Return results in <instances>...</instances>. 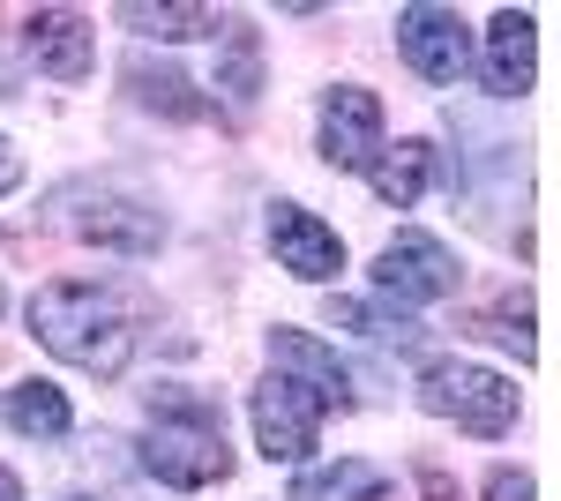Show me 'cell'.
Segmentation results:
<instances>
[{
  "mask_svg": "<svg viewBox=\"0 0 561 501\" xmlns=\"http://www.w3.org/2000/svg\"><path fill=\"white\" fill-rule=\"evenodd\" d=\"M31 330H38V344L53 360H68V367H83V375H105V382L135 360L128 307L113 293H98V285H83V277L45 285V293L31 299Z\"/></svg>",
  "mask_w": 561,
  "mask_h": 501,
  "instance_id": "cell-1",
  "label": "cell"
},
{
  "mask_svg": "<svg viewBox=\"0 0 561 501\" xmlns=\"http://www.w3.org/2000/svg\"><path fill=\"white\" fill-rule=\"evenodd\" d=\"M142 471L165 479V487H180V494H195V487L225 479V471H232V449H225V405H210V397H195V389L165 382V389L150 397Z\"/></svg>",
  "mask_w": 561,
  "mask_h": 501,
  "instance_id": "cell-2",
  "label": "cell"
},
{
  "mask_svg": "<svg viewBox=\"0 0 561 501\" xmlns=\"http://www.w3.org/2000/svg\"><path fill=\"white\" fill-rule=\"evenodd\" d=\"M420 405L434 419H457L465 434H510V419H517V389L494 375V367H472V360H434L427 375H420Z\"/></svg>",
  "mask_w": 561,
  "mask_h": 501,
  "instance_id": "cell-3",
  "label": "cell"
},
{
  "mask_svg": "<svg viewBox=\"0 0 561 501\" xmlns=\"http://www.w3.org/2000/svg\"><path fill=\"white\" fill-rule=\"evenodd\" d=\"M322 412H330V405L293 375H270L255 397H248V419H255V442H262L270 464H300L307 449H314V434H322Z\"/></svg>",
  "mask_w": 561,
  "mask_h": 501,
  "instance_id": "cell-4",
  "label": "cell"
},
{
  "mask_svg": "<svg viewBox=\"0 0 561 501\" xmlns=\"http://www.w3.org/2000/svg\"><path fill=\"white\" fill-rule=\"evenodd\" d=\"M457 254L442 248L434 232H397L382 248V262H375V293L397 299V307H427V299H449L457 293Z\"/></svg>",
  "mask_w": 561,
  "mask_h": 501,
  "instance_id": "cell-5",
  "label": "cell"
},
{
  "mask_svg": "<svg viewBox=\"0 0 561 501\" xmlns=\"http://www.w3.org/2000/svg\"><path fill=\"white\" fill-rule=\"evenodd\" d=\"M397 53L427 76V83H457L472 68V38H465V15L457 8H397Z\"/></svg>",
  "mask_w": 561,
  "mask_h": 501,
  "instance_id": "cell-6",
  "label": "cell"
},
{
  "mask_svg": "<svg viewBox=\"0 0 561 501\" xmlns=\"http://www.w3.org/2000/svg\"><path fill=\"white\" fill-rule=\"evenodd\" d=\"M322 158L345 172H367L382 158V98L359 83H337L322 98Z\"/></svg>",
  "mask_w": 561,
  "mask_h": 501,
  "instance_id": "cell-7",
  "label": "cell"
},
{
  "mask_svg": "<svg viewBox=\"0 0 561 501\" xmlns=\"http://www.w3.org/2000/svg\"><path fill=\"white\" fill-rule=\"evenodd\" d=\"M60 225L83 232V240H98V248H128V254H150L165 240L158 209L128 203V195H60Z\"/></svg>",
  "mask_w": 561,
  "mask_h": 501,
  "instance_id": "cell-8",
  "label": "cell"
},
{
  "mask_svg": "<svg viewBox=\"0 0 561 501\" xmlns=\"http://www.w3.org/2000/svg\"><path fill=\"white\" fill-rule=\"evenodd\" d=\"M270 248H277V270H293V277H307V285H330V277L345 270V240L300 203L270 209Z\"/></svg>",
  "mask_w": 561,
  "mask_h": 501,
  "instance_id": "cell-9",
  "label": "cell"
},
{
  "mask_svg": "<svg viewBox=\"0 0 561 501\" xmlns=\"http://www.w3.org/2000/svg\"><path fill=\"white\" fill-rule=\"evenodd\" d=\"M23 45H31V60H38L53 83H83L90 76V23L76 8H38L23 23Z\"/></svg>",
  "mask_w": 561,
  "mask_h": 501,
  "instance_id": "cell-10",
  "label": "cell"
},
{
  "mask_svg": "<svg viewBox=\"0 0 561 501\" xmlns=\"http://www.w3.org/2000/svg\"><path fill=\"white\" fill-rule=\"evenodd\" d=\"M270 367L277 375H293L307 382L322 405H352V367L322 344V337H307V330H270Z\"/></svg>",
  "mask_w": 561,
  "mask_h": 501,
  "instance_id": "cell-11",
  "label": "cell"
},
{
  "mask_svg": "<svg viewBox=\"0 0 561 501\" xmlns=\"http://www.w3.org/2000/svg\"><path fill=\"white\" fill-rule=\"evenodd\" d=\"M531 15H517V8H502L494 23H486V90L494 98H524L531 90Z\"/></svg>",
  "mask_w": 561,
  "mask_h": 501,
  "instance_id": "cell-12",
  "label": "cell"
},
{
  "mask_svg": "<svg viewBox=\"0 0 561 501\" xmlns=\"http://www.w3.org/2000/svg\"><path fill=\"white\" fill-rule=\"evenodd\" d=\"M427 172H434V150H427V143H397V150L382 143V158L367 166V187H375L389 209H412L420 195H427Z\"/></svg>",
  "mask_w": 561,
  "mask_h": 501,
  "instance_id": "cell-13",
  "label": "cell"
},
{
  "mask_svg": "<svg viewBox=\"0 0 561 501\" xmlns=\"http://www.w3.org/2000/svg\"><path fill=\"white\" fill-rule=\"evenodd\" d=\"M293 501H389V479L375 471V464H322V471H300L293 479Z\"/></svg>",
  "mask_w": 561,
  "mask_h": 501,
  "instance_id": "cell-14",
  "label": "cell"
},
{
  "mask_svg": "<svg viewBox=\"0 0 561 501\" xmlns=\"http://www.w3.org/2000/svg\"><path fill=\"white\" fill-rule=\"evenodd\" d=\"M0 419H8L15 434H38V442H60V434H68V397H60L53 382H15V389L0 397Z\"/></svg>",
  "mask_w": 561,
  "mask_h": 501,
  "instance_id": "cell-15",
  "label": "cell"
},
{
  "mask_svg": "<svg viewBox=\"0 0 561 501\" xmlns=\"http://www.w3.org/2000/svg\"><path fill=\"white\" fill-rule=\"evenodd\" d=\"M128 90L150 105V113H165V121H203V98L195 83L180 76V68H150V60H128Z\"/></svg>",
  "mask_w": 561,
  "mask_h": 501,
  "instance_id": "cell-16",
  "label": "cell"
},
{
  "mask_svg": "<svg viewBox=\"0 0 561 501\" xmlns=\"http://www.w3.org/2000/svg\"><path fill=\"white\" fill-rule=\"evenodd\" d=\"M217 90L232 98V105H255L262 90V38L248 23H225V68H217Z\"/></svg>",
  "mask_w": 561,
  "mask_h": 501,
  "instance_id": "cell-17",
  "label": "cell"
},
{
  "mask_svg": "<svg viewBox=\"0 0 561 501\" xmlns=\"http://www.w3.org/2000/svg\"><path fill=\"white\" fill-rule=\"evenodd\" d=\"M121 23L142 31V38H165V45L217 38V31H225V23H217V8H121Z\"/></svg>",
  "mask_w": 561,
  "mask_h": 501,
  "instance_id": "cell-18",
  "label": "cell"
},
{
  "mask_svg": "<svg viewBox=\"0 0 561 501\" xmlns=\"http://www.w3.org/2000/svg\"><path fill=\"white\" fill-rule=\"evenodd\" d=\"M479 330L502 337V344H517V360H531V315H524V299H517V307H494V315H486Z\"/></svg>",
  "mask_w": 561,
  "mask_h": 501,
  "instance_id": "cell-19",
  "label": "cell"
},
{
  "mask_svg": "<svg viewBox=\"0 0 561 501\" xmlns=\"http://www.w3.org/2000/svg\"><path fill=\"white\" fill-rule=\"evenodd\" d=\"M486 501H531V479H524L517 464H494L486 471Z\"/></svg>",
  "mask_w": 561,
  "mask_h": 501,
  "instance_id": "cell-20",
  "label": "cell"
},
{
  "mask_svg": "<svg viewBox=\"0 0 561 501\" xmlns=\"http://www.w3.org/2000/svg\"><path fill=\"white\" fill-rule=\"evenodd\" d=\"M420 494H427V501H465V494H457V479H449V471H434V464L420 471Z\"/></svg>",
  "mask_w": 561,
  "mask_h": 501,
  "instance_id": "cell-21",
  "label": "cell"
},
{
  "mask_svg": "<svg viewBox=\"0 0 561 501\" xmlns=\"http://www.w3.org/2000/svg\"><path fill=\"white\" fill-rule=\"evenodd\" d=\"M23 187V158H15V143L0 135V195H15Z\"/></svg>",
  "mask_w": 561,
  "mask_h": 501,
  "instance_id": "cell-22",
  "label": "cell"
},
{
  "mask_svg": "<svg viewBox=\"0 0 561 501\" xmlns=\"http://www.w3.org/2000/svg\"><path fill=\"white\" fill-rule=\"evenodd\" d=\"M0 501H23V487H15V471L0 464Z\"/></svg>",
  "mask_w": 561,
  "mask_h": 501,
  "instance_id": "cell-23",
  "label": "cell"
},
{
  "mask_svg": "<svg viewBox=\"0 0 561 501\" xmlns=\"http://www.w3.org/2000/svg\"><path fill=\"white\" fill-rule=\"evenodd\" d=\"M0 307H8V293H0Z\"/></svg>",
  "mask_w": 561,
  "mask_h": 501,
  "instance_id": "cell-24",
  "label": "cell"
}]
</instances>
